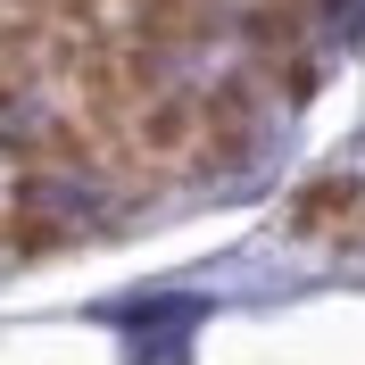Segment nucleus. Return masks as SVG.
<instances>
[{"instance_id": "20e7f679", "label": "nucleus", "mask_w": 365, "mask_h": 365, "mask_svg": "<svg viewBox=\"0 0 365 365\" xmlns=\"http://www.w3.org/2000/svg\"><path fill=\"white\" fill-rule=\"evenodd\" d=\"M42 125H50V116L25 100L17 75L0 67V150H9V158H34V150H42Z\"/></svg>"}, {"instance_id": "f257e3e1", "label": "nucleus", "mask_w": 365, "mask_h": 365, "mask_svg": "<svg viewBox=\"0 0 365 365\" xmlns=\"http://www.w3.org/2000/svg\"><path fill=\"white\" fill-rule=\"evenodd\" d=\"M257 125H266V108H257L250 75H225L216 91H200V166L207 175H232L257 150Z\"/></svg>"}, {"instance_id": "f03ea898", "label": "nucleus", "mask_w": 365, "mask_h": 365, "mask_svg": "<svg viewBox=\"0 0 365 365\" xmlns=\"http://www.w3.org/2000/svg\"><path fill=\"white\" fill-rule=\"evenodd\" d=\"M133 141L150 158H182V150L200 141V91H150L133 108Z\"/></svg>"}, {"instance_id": "7ed1b4c3", "label": "nucleus", "mask_w": 365, "mask_h": 365, "mask_svg": "<svg viewBox=\"0 0 365 365\" xmlns=\"http://www.w3.org/2000/svg\"><path fill=\"white\" fill-rule=\"evenodd\" d=\"M349 207H357V182H349V175H324V182H307V191L291 200L282 225H291L299 241H324V232L341 225V241H349Z\"/></svg>"}]
</instances>
